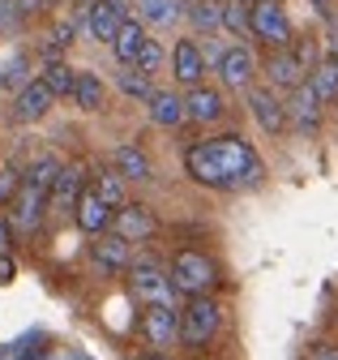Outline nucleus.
<instances>
[{"instance_id":"f257e3e1","label":"nucleus","mask_w":338,"mask_h":360,"mask_svg":"<svg viewBox=\"0 0 338 360\" xmlns=\"http://www.w3.org/2000/svg\"><path fill=\"white\" fill-rule=\"evenodd\" d=\"M184 172L205 189H244V185H257L266 167L240 133H227V138L193 142L184 155Z\"/></svg>"},{"instance_id":"f03ea898","label":"nucleus","mask_w":338,"mask_h":360,"mask_svg":"<svg viewBox=\"0 0 338 360\" xmlns=\"http://www.w3.org/2000/svg\"><path fill=\"white\" fill-rule=\"evenodd\" d=\"M172 288L176 292H184L189 300L193 296H210L215 292V283H219V266L210 262L205 253H197V249H180L176 257H172Z\"/></svg>"},{"instance_id":"7ed1b4c3","label":"nucleus","mask_w":338,"mask_h":360,"mask_svg":"<svg viewBox=\"0 0 338 360\" xmlns=\"http://www.w3.org/2000/svg\"><path fill=\"white\" fill-rule=\"evenodd\" d=\"M313 43L309 39H291V48H283V52H274L270 60H266V77H270V86H278V90H295V86H304L309 82V73H313Z\"/></svg>"},{"instance_id":"20e7f679","label":"nucleus","mask_w":338,"mask_h":360,"mask_svg":"<svg viewBox=\"0 0 338 360\" xmlns=\"http://www.w3.org/2000/svg\"><path fill=\"white\" fill-rule=\"evenodd\" d=\"M219 322H223L219 300L215 296H193L184 304V313H180V343L184 347H205L210 339H215Z\"/></svg>"},{"instance_id":"39448f33","label":"nucleus","mask_w":338,"mask_h":360,"mask_svg":"<svg viewBox=\"0 0 338 360\" xmlns=\"http://www.w3.org/2000/svg\"><path fill=\"white\" fill-rule=\"evenodd\" d=\"M248 30L257 34L262 43H270L274 52H283V48H291V18H287V9H283V0H252L248 5Z\"/></svg>"},{"instance_id":"423d86ee","label":"nucleus","mask_w":338,"mask_h":360,"mask_svg":"<svg viewBox=\"0 0 338 360\" xmlns=\"http://www.w3.org/2000/svg\"><path fill=\"white\" fill-rule=\"evenodd\" d=\"M129 292L142 300V304H172V296H176V288H172V275L154 262V257H137L129 270Z\"/></svg>"},{"instance_id":"0eeeda50","label":"nucleus","mask_w":338,"mask_h":360,"mask_svg":"<svg viewBox=\"0 0 338 360\" xmlns=\"http://www.w3.org/2000/svg\"><path fill=\"white\" fill-rule=\"evenodd\" d=\"M142 335H146V343L150 347H172L176 339H180V313L172 309V304H146V313H142Z\"/></svg>"},{"instance_id":"6e6552de","label":"nucleus","mask_w":338,"mask_h":360,"mask_svg":"<svg viewBox=\"0 0 338 360\" xmlns=\"http://www.w3.org/2000/svg\"><path fill=\"white\" fill-rule=\"evenodd\" d=\"M124 22H129V5L124 0H90L86 5V30L99 43H111Z\"/></svg>"},{"instance_id":"1a4fd4ad","label":"nucleus","mask_w":338,"mask_h":360,"mask_svg":"<svg viewBox=\"0 0 338 360\" xmlns=\"http://www.w3.org/2000/svg\"><path fill=\"white\" fill-rule=\"evenodd\" d=\"M244 99H248L252 120H257L266 133H283V129H287V103H278L274 90H266V86H248Z\"/></svg>"},{"instance_id":"9d476101","label":"nucleus","mask_w":338,"mask_h":360,"mask_svg":"<svg viewBox=\"0 0 338 360\" xmlns=\"http://www.w3.org/2000/svg\"><path fill=\"white\" fill-rule=\"evenodd\" d=\"M111 228H116V236L120 240H146V236H154V210L150 206H142V202H124L116 214H111Z\"/></svg>"},{"instance_id":"9b49d317","label":"nucleus","mask_w":338,"mask_h":360,"mask_svg":"<svg viewBox=\"0 0 338 360\" xmlns=\"http://www.w3.org/2000/svg\"><path fill=\"white\" fill-rule=\"evenodd\" d=\"M48 202H52V189H43V185H30V180H22V185H18V198H13V223H18L22 232H30L34 223L43 219Z\"/></svg>"},{"instance_id":"f8f14e48","label":"nucleus","mask_w":338,"mask_h":360,"mask_svg":"<svg viewBox=\"0 0 338 360\" xmlns=\"http://www.w3.org/2000/svg\"><path fill=\"white\" fill-rule=\"evenodd\" d=\"M73 210H77V228L90 232V236H103V232L111 228V214H116L95 189H81V198L73 202Z\"/></svg>"},{"instance_id":"ddd939ff","label":"nucleus","mask_w":338,"mask_h":360,"mask_svg":"<svg viewBox=\"0 0 338 360\" xmlns=\"http://www.w3.org/2000/svg\"><path fill=\"white\" fill-rule=\"evenodd\" d=\"M172 73H176V82L180 86H201V77H205V56H201V43L197 39H180L176 43V52H172Z\"/></svg>"},{"instance_id":"4468645a","label":"nucleus","mask_w":338,"mask_h":360,"mask_svg":"<svg viewBox=\"0 0 338 360\" xmlns=\"http://www.w3.org/2000/svg\"><path fill=\"white\" fill-rule=\"evenodd\" d=\"M90 257H95L99 270H107V275H120V270H129V266H133V245H129V240H120L116 232H111V236H95Z\"/></svg>"},{"instance_id":"2eb2a0df","label":"nucleus","mask_w":338,"mask_h":360,"mask_svg":"<svg viewBox=\"0 0 338 360\" xmlns=\"http://www.w3.org/2000/svg\"><path fill=\"white\" fill-rule=\"evenodd\" d=\"M52 103H56V95L34 77V82L22 90V95H13V124H34L39 116H48Z\"/></svg>"},{"instance_id":"dca6fc26","label":"nucleus","mask_w":338,"mask_h":360,"mask_svg":"<svg viewBox=\"0 0 338 360\" xmlns=\"http://www.w3.org/2000/svg\"><path fill=\"white\" fill-rule=\"evenodd\" d=\"M287 120L300 129V133H313V129L321 124V99L313 95L309 82L291 90V99H287Z\"/></svg>"},{"instance_id":"f3484780","label":"nucleus","mask_w":338,"mask_h":360,"mask_svg":"<svg viewBox=\"0 0 338 360\" xmlns=\"http://www.w3.org/2000/svg\"><path fill=\"white\" fill-rule=\"evenodd\" d=\"M252 73H257V60H252V52L244 48H227L223 52V60H219V77H223V86H236V90H248L252 86Z\"/></svg>"},{"instance_id":"a211bd4d","label":"nucleus","mask_w":338,"mask_h":360,"mask_svg":"<svg viewBox=\"0 0 338 360\" xmlns=\"http://www.w3.org/2000/svg\"><path fill=\"white\" fill-rule=\"evenodd\" d=\"M184 116L197 120V124L219 120L223 116V95H219V90H210V86H193L189 95H184Z\"/></svg>"},{"instance_id":"6ab92c4d","label":"nucleus","mask_w":338,"mask_h":360,"mask_svg":"<svg viewBox=\"0 0 338 360\" xmlns=\"http://www.w3.org/2000/svg\"><path fill=\"white\" fill-rule=\"evenodd\" d=\"M146 26L137 22V18H129L120 30H116V39H111V52H116V60L120 65H137V56H142V48H146Z\"/></svg>"},{"instance_id":"aec40b11","label":"nucleus","mask_w":338,"mask_h":360,"mask_svg":"<svg viewBox=\"0 0 338 360\" xmlns=\"http://www.w3.org/2000/svg\"><path fill=\"white\" fill-rule=\"evenodd\" d=\"M81 163H69V167H60V176H56V189H52V202H48V210H65V206H73L77 198H81Z\"/></svg>"},{"instance_id":"412c9836","label":"nucleus","mask_w":338,"mask_h":360,"mask_svg":"<svg viewBox=\"0 0 338 360\" xmlns=\"http://www.w3.org/2000/svg\"><path fill=\"white\" fill-rule=\"evenodd\" d=\"M150 108V116H154V124H184L189 116H184V95H176V90H154V99L146 103Z\"/></svg>"},{"instance_id":"4be33fe9","label":"nucleus","mask_w":338,"mask_h":360,"mask_svg":"<svg viewBox=\"0 0 338 360\" xmlns=\"http://www.w3.org/2000/svg\"><path fill=\"white\" fill-rule=\"evenodd\" d=\"M309 86H313V95H317L321 103H334V99H338V65H334L330 56L317 60L313 73H309Z\"/></svg>"},{"instance_id":"5701e85b","label":"nucleus","mask_w":338,"mask_h":360,"mask_svg":"<svg viewBox=\"0 0 338 360\" xmlns=\"http://www.w3.org/2000/svg\"><path fill=\"white\" fill-rule=\"evenodd\" d=\"M73 99H77V108L99 112L103 99H107V90H103V82H99L95 73H77V77H73Z\"/></svg>"},{"instance_id":"b1692460","label":"nucleus","mask_w":338,"mask_h":360,"mask_svg":"<svg viewBox=\"0 0 338 360\" xmlns=\"http://www.w3.org/2000/svg\"><path fill=\"white\" fill-rule=\"evenodd\" d=\"M184 13L197 30H219L223 26V0H189Z\"/></svg>"},{"instance_id":"393cba45","label":"nucleus","mask_w":338,"mask_h":360,"mask_svg":"<svg viewBox=\"0 0 338 360\" xmlns=\"http://www.w3.org/2000/svg\"><path fill=\"white\" fill-rule=\"evenodd\" d=\"M111 163H116V172H120L124 180H150V159H146L137 146H120Z\"/></svg>"},{"instance_id":"a878e982","label":"nucleus","mask_w":338,"mask_h":360,"mask_svg":"<svg viewBox=\"0 0 338 360\" xmlns=\"http://www.w3.org/2000/svg\"><path fill=\"white\" fill-rule=\"evenodd\" d=\"M30 86V65H26V56L18 52V56H9L5 65H0V90H22Z\"/></svg>"},{"instance_id":"bb28decb","label":"nucleus","mask_w":338,"mask_h":360,"mask_svg":"<svg viewBox=\"0 0 338 360\" xmlns=\"http://www.w3.org/2000/svg\"><path fill=\"white\" fill-rule=\"evenodd\" d=\"M124 5H133L137 18H142V22H154V26L172 22V18L180 13V9H176V0H124Z\"/></svg>"},{"instance_id":"cd10ccee","label":"nucleus","mask_w":338,"mask_h":360,"mask_svg":"<svg viewBox=\"0 0 338 360\" xmlns=\"http://www.w3.org/2000/svg\"><path fill=\"white\" fill-rule=\"evenodd\" d=\"M120 90H124L129 99H137V103H150V99H154L150 77H146V73H137L133 65H124V69H120Z\"/></svg>"},{"instance_id":"c85d7f7f","label":"nucleus","mask_w":338,"mask_h":360,"mask_svg":"<svg viewBox=\"0 0 338 360\" xmlns=\"http://www.w3.org/2000/svg\"><path fill=\"white\" fill-rule=\"evenodd\" d=\"M73 77H77V73H73L69 65H60V60H52V65L43 69V77H39V82H43V86L52 90V95L60 99V95H73Z\"/></svg>"},{"instance_id":"c756f323","label":"nucleus","mask_w":338,"mask_h":360,"mask_svg":"<svg viewBox=\"0 0 338 360\" xmlns=\"http://www.w3.org/2000/svg\"><path fill=\"white\" fill-rule=\"evenodd\" d=\"M95 193H99V198H103L111 210H120V206H124V176H120V172H103Z\"/></svg>"},{"instance_id":"7c9ffc66","label":"nucleus","mask_w":338,"mask_h":360,"mask_svg":"<svg viewBox=\"0 0 338 360\" xmlns=\"http://www.w3.org/2000/svg\"><path fill=\"white\" fill-rule=\"evenodd\" d=\"M223 26L231 30V34H252L248 30V5H240V0H223Z\"/></svg>"},{"instance_id":"2f4dec72","label":"nucleus","mask_w":338,"mask_h":360,"mask_svg":"<svg viewBox=\"0 0 338 360\" xmlns=\"http://www.w3.org/2000/svg\"><path fill=\"white\" fill-rule=\"evenodd\" d=\"M22 22H26L22 0H0V34H22Z\"/></svg>"},{"instance_id":"473e14b6","label":"nucleus","mask_w":338,"mask_h":360,"mask_svg":"<svg viewBox=\"0 0 338 360\" xmlns=\"http://www.w3.org/2000/svg\"><path fill=\"white\" fill-rule=\"evenodd\" d=\"M158 65H163V48H158V39H146V48H142V56H137V65H133V69L150 77Z\"/></svg>"},{"instance_id":"72a5a7b5","label":"nucleus","mask_w":338,"mask_h":360,"mask_svg":"<svg viewBox=\"0 0 338 360\" xmlns=\"http://www.w3.org/2000/svg\"><path fill=\"white\" fill-rule=\"evenodd\" d=\"M18 172L13 167H0V202H9V198H18Z\"/></svg>"},{"instance_id":"f704fd0d","label":"nucleus","mask_w":338,"mask_h":360,"mask_svg":"<svg viewBox=\"0 0 338 360\" xmlns=\"http://www.w3.org/2000/svg\"><path fill=\"white\" fill-rule=\"evenodd\" d=\"M13 275H18V262H13L9 253H0V283H9Z\"/></svg>"},{"instance_id":"c9c22d12","label":"nucleus","mask_w":338,"mask_h":360,"mask_svg":"<svg viewBox=\"0 0 338 360\" xmlns=\"http://www.w3.org/2000/svg\"><path fill=\"white\" fill-rule=\"evenodd\" d=\"M309 360H338V347L321 343V347H313V356H309Z\"/></svg>"},{"instance_id":"e433bc0d","label":"nucleus","mask_w":338,"mask_h":360,"mask_svg":"<svg viewBox=\"0 0 338 360\" xmlns=\"http://www.w3.org/2000/svg\"><path fill=\"white\" fill-rule=\"evenodd\" d=\"M48 5H56V0H22V9H26V13H34V9H48Z\"/></svg>"},{"instance_id":"4c0bfd02","label":"nucleus","mask_w":338,"mask_h":360,"mask_svg":"<svg viewBox=\"0 0 338 360\" xmlns=\"http://www.w3.org/2000/svg\"><path fill=\"white\" fill-rule=\"evenodd\" d=\"M0 253H9V223L0 219Z\"/></svg>"},{"instance_id":"58836bf2","label":"nucleus","mask_w":338,"mask_h":360,"mask_svg":"<svg viewBox=\"0 0 338 360\" xmlns=\"http://www.w3.org/2000/svg\"><path fill=\"white\" fill-rule=\"evenodd\" d=\"M330 60L338 65V34H334V48H330Z\"/></svg>"},{"instance_id":"ea45409f","label":"nucleus","mask_w":338,"mask_h":360,"mask_svg":"<svg viewBox=\"0 0 338 360\" xmlns=\"http://www.w3.org/2000/svg\"><path fill=\"white\" fill-rule=\"evenodd\" d=\"M142 360H167V356H163V352H150V356H142Z\"/></svg>"},{"instance_id":"a19ab883","label":"nucleus","mask_w":338,"mask_h":360,"mask_svg":"<svg viewBox=\"0 0 338 360\" xmlns=\"http://www.w3.org/2000/svg\"><path fill=\"white\" fill-rule=\"evenodd\" d=\"M313 5H317V9H330V0H313Z\"/></svg>"}]
</instances>
